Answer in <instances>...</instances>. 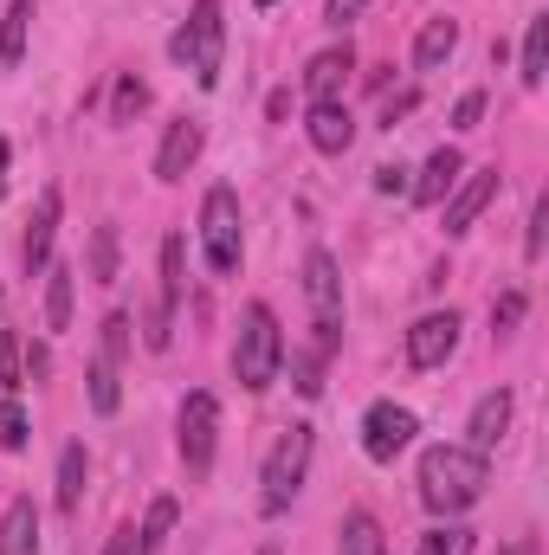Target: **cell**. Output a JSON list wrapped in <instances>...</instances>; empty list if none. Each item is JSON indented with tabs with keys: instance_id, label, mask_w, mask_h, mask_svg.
<instances>
[{
	"instance_id": "20",
	"label": "cell",
	"mask_w": 549,
	"mask_h": 555,
	"mask_svg": "<svg viewBox=\"0 0 549 555\" xmlns=\"http://www.w3.org/2000/svg\"><path fill=\"white\" fill-rule=\"evenodd\" d=\"M544 72H549V13H537L524 26V65H518L524 91H544Z\"/></svg>"
},
{
	"instance_id": "43",
	"label": "cell",
	"mask_w": 549,
	"mask_h": 555,
	"mask_svg": "<svg viewBox=\"0 0 549 555\" xmlns=\"http://www.w3.org/2000/svg\"><path fill=\"white\" fill-rule=\"evenodd\" d=\"M259 7H278V0H259Z\"/></svg>"
},
{
	"instance_id": "30",
	"label": "cell",
	"mask_w": 549,
	"mask_h": 555,
	"mask_svg": "<svg viewBox=\"0 0 549 555\" xmlns=\"http://www.w3.org/2000/svg\"><path fill=\"white\" fill-rule=\"evenodd\" d=\"M291 382H297V395H304V401H310V395H323V356H317V349L291 356Z\"/></svg>"
},
{
	"instance_id": "26",
	"label": "cell",
	"mask_w": 549,
	"mask_h": 555,
	"mask_svg": "<svg viewBox=\"0 0 549 555\" xmlns=\"http://www.w3.org/2000/svg\"><path fill=\"white\" fill-rule=\"evenodd\" d=\"M85 382H91V408H98V414H117V401H124V388H117V362H111V356H98Z\"/></svg>"
},
{
	"instance_id": "36",
	"label": "cell",
	"mask_w": 549,
	"mask_h": 555,
	"mask_svg": "<svg viewBox=\"0 0 549 555\" xmlns=\"http://www.w3.org/2000/svg\"><path fill=\"white\" fill-rule=\"evenodd\" d=\"M0 388H20V349L0 336Z\"/></svg>"
},
{
	"instance_id": "34",
	"label": "cell",
	"mask_w": 549,
	"mask_h": 555,
	"mask_svg": "<svg viewBox=\"0 0 549 555\" xmlns=\"http://www.w3.org/2000/svg\"><path fill=\"white\" fill-rule=\"evenodd\" d=\"M124 349H130V317L117 310V317H104V349H98V356H111V362H117Z\"/></svg>"
},
{
	"instance_id": "3",
	"label": "cell",
	"mask_w": 549,
	"mask_h": 555,
	"mask_svg": "<svg viewBox=\"0 0 549 555\" xmlns=\"http://www.w3.org/2000/svg\"><path fill=\"white\" fill-rule=\"evenodd\" d=\"M168 52H175V65L194 72V85L214 91L220 85V59H227V13H220V0H194V20L175 26Z\"/></svg>"
},
{
	"instance_id": "29",
	"label": "cell",
	"mask_w": 549,
	"mask_h": 555,
	"mask_svg": "<svg viewBox=\"0 0 549 555\" xmlns=\"http://www.w3.org/2000/svg\"><path fill=\"white\" fill-rule=\"evenodd\" d=\"M91 278H98V284L117 278V227H98V233H91Z\"/></svg>"
},
{
	"instance_id": "23",
	"label": "cell",
	"mask_w": 549,
	"mask_h": 555,
	"mask_svg": "<svg viewBox=\"0 0 549 555\" xmlns=\"http://www.w3.org/2000/svg\"><path fill=\"white\" fill-rule=\"evenodd\" d=\"M85 472H91V465H85V446L72 439V446L59 452V511H78V504H85Z\"/></svg>"
},
{
	"instance_id": "6",
	"label": "cell",
	"mask_w": 549,
	"mask_h": 555,
	"mask_svg": "<svg viewBox=\"0 0 549 555\" xmlns=\"http://www.w3.org/2000/svg\"><path fill=\"white\" fill-rule=\"evenodd\" d=\"M304 297H310V317H317V356H330L343 343V278H336L330 253L304 259Z\"/></svg>"
},
{
	"instance_id": "31",
	"label": "cell",
	"mask_w": 549,
	"mask_h": 555,
	"mask_svg": "<svg viewBox=\"0 0 549 555\" xmlns=\"http://www.w3.org/2000/svg\"><path fill=\"white\" fill-rule=\"evenodd\" d=\"M26 439H33V433H26L20 401H7V408H0V452H26Z\"/></svg>"
},
{
	"instance_id": "35",
	"label": "cell",
	"mask_w": 549,
	"mask_h": 555,
	"mask_svg": "<svg viewBox=\"0 0 549 555\" xmlns=\"http://www.w3.org/2000/svg\"><path fill=\"white\" fill-rule=\"evenodd\" d=\"M478 117H485V91H465L452 104V130H478Z\"/></svg>"
},
{
	"instance_id": "11",
	"label": "cell",
	"mask_w": 549,
	"mask_h": 555,
	"mask_svg": "<svg viewBox=\"0 0 549 555\" xmlns=\"http://www.w3.org/2000/svg\"><path fill=\"white\" fill-rule=\"evenodd\" d=\"M491 201H498V168H465V175H459V188L439 201V207H446V233H465Z\"/></svg>"
},
{
	"instance_id": "24",
	"label": "cell",
	"mask_w": 549,
	"mask_h": 555,
	"mask_svg": "<svg viewBox=\"0 0 549 555\" xmlns=\"http://www.w3.org/2000/svg\"><path fill=\"white\" fill-rule=\"evenodd\" d=\"M26 26H33V0H13L7 20H0V65H20L26 59Z\"/></svg>"
},
{
	"instance_id": "25",
	"label": "cell",
	"mask_w": 549,
	"mask_h": 555,
	"mask_svg": "<svg viewBox=\"0 0 549 555\" xmlns=\"http://www.w3.org/2000/svg\"><path fill=\"white\" fill-rule=\"evenodd\" d=\"M175 517H181V504H175V498H155V504H149V517H142V530H137V555L162 550V543H168V530H175Z\"/></svg>"
},
{
	"instance_id": "12",
	"label": "cell",
	"mask_w": 549,
	"mask_h": 555,
	"mask_svg": "<svg viewBox=\"0 0 549 555\" xmlns=\"http://www.w3.org/2000/svg\"><path fill=\"white\" fill-rule=\"evenodd\" d=\"M349 72H356V52H349V39H343V46H330V52H317V59L304 65V98H310V104H336L343 85H349Z\"/></svg>"
},
{
	"instance_id": "27",
	"label": "cell",
	"mask_w": 549,
	"mask_h": 555,
	"mask_svg": "<svg viewBox=\"0 0 549 555\" xmlns=\"http://www.w3.org/2000/svg\"><path fill=\"white\" fill-rule=\"evenodd\" d=\"M420 555H472V530L465 524H439L420 537Z\"/></svg>"
},
{
	"instance_id": "18",
	"label": "cell",
	"mask_w": 549,
	"mask_h": 555,
	"mask_svg": "<svg viewBox=\"0 0 549 555\" xmlns=\"http://www.w3.org/2000/svg\"><path fill=\"white\" fill-rule=\"evenodd\" d=\"M452 52H459V20H426L420 39H413V65L420 72H439Z\"/></svg>"
},
{
	"instance_id": "9",
	"label": "cell",
	"mask_w": 549,
	"mask_h": 555,
	"mask_svg": "<svg viewBox=\"0 0 549 555\" xmlns=\"http://www.w3.org/2000/svg\"><path fill=\"white\" fill-rule=\"evenodd\" d=\"M181 259H188V240H181V233H168V240H162V291H155V310H149V323H142V343H149V349H168V336H175Z\"/></svg>"
},
{
	"instance_id": "39",
	"label": "cell",
	"mask_w": 549,
	"mask_h": 555,
	"mask_svg": "<svg viewBox=\"0 0 549 555\" xmlns=\"http://www.w3.org/2000/svg\"><path fill=\"white\" fill-rule=\"evenodd\" d=\"M104 555H137V530H117V537H111V550Z\"/></svg>"
},
{
	"instance_id": "13",
	"label": "cell",
	"mask_w": 549,
	"mask_h": 555,
	"mask_svg": "<svg viewBox=\"0 0 549 555\" xmlns=\"http://www.w3.org/2000/svg\"><path fill=\"white\" fill-rule=\"evenodd\" d=\"M459 175H465V155L452 149V142H439L433 155H426V168H420V181H408V194L420 207H439L452 188H459Z\"/></svg>"
},
{
	"instance_id": "41",
	"label": "cell",
	"mask_w": 549,
	"mask_h": 555,
	"mask_svg": "<svg viewBox=\"0 0 549 555\" xmlns=\"http://www.w3.org/2000/svg\"><path fill=\"white\" fill-rule=\"evenodd\" d=\"M498 555H537V543L524 537V543H505V550H498Z\"/></svg>"
},
{
	"instance_id": "17",
	"label": "cell",
	"mask_w": 549,
	"mask_h": 555,
	"mask_svg": "<svg viewBox=\"0 0 549 555\" xmlns=\"http://www.w3.org/2000/svg\"><path fill=\"white\" fill-rule=\"evenodd\" d=\"M39 550V511L33 498H13L7 517H0V555H33Z\"/></svg>"
},
{
	"instance_id": "2",
	"label": "cell",
	"mask_w": 549,
	"mask_h": 555,
	"mask_svg": "<svg viewBox=\"0 0 549 555\" xmlns=\"http://www.w3.org/2000/svg\"><path fill=\"white\" fill-rule=\"evenodd\" d=\"M278 362H284V336H278L272 304H246L240 310V343H233V375L246 395H266L278 382Z\"/></svg>"
},
{
	"instance_id": "32",
	"label": "cell",
	"mask_w": 549,
	"mask_h": 555,
	"mask_svg": "<svg viewBox=\"0 0 549 555\" xmlns=\"http://www.w3.org/2000/svg\"><path fill=\"white\" fill-rule=\"evenodd\" d=\"M518 323H524V291H505V297L491 304V330H498V336H511Z\"/></svg>"
},
{
	"instance_id": "21",
	"label": "cell",
	"mask_w": 549,
	"mask_h": 555,
	"mask_svg": "<svg viewBox=\"0 0 549 555\" xmlns=\"http://www.w3.org/2000/svg\"><path fill=\"white\" fill-rule=\"evenodd\" d=\"M336 555H388L382 524H375L369 511H349V517H343V543H336Z\"/></svg>"
},
{
	"instance_id": "7",
	"label": "cell",
	"mask_w": 549,
	"mask_h": 555,
	"mask_svg": "<svg viewBox=\"0 0 549 555\" xmlns=\"http://www.w3.org/2000/svg\"><path fill=\"white\" fill-rule=\"evenodd\" d=\"M214 439H220V401H214L207 388H194V395L181 401V433H175L181 465H188V472H207V465H214Z\"/></svg>"
},
{
	"instance_id": "4",
	"label": "cell",
	"mask_w": 549,
	"mask_h": 555,
	"mask_svg": "<svg viewBox=\"0 0 549 555\" xmlns=\"http://www.w3.org/2000/svg\"><path fill=\"white\" fill-rule=\"evenodd\" d=\"M310 426H291L284 439L272 446V459H266V491H259V504H266V517H278V511H291V498L304 491V472H310Z\"/></svg>"
},
{
	"instance_id": "38",
	"label": "cell",
	"mask_w": 549,
	"mask_h": 555,
	"mask_svg": "<svg viewBox=\"0 0 549 555\" xmlns=\"http://www.w3.org/2000/svg\"><path fill=\"white\" fill-rule=\"evenodd\" d=\"M362 7H369V0H330V26H349Z\"/></svg>"
},
{
	"instance_id": "42",
	"label": "cell",
	"mask_w": 549,
	"mask_h": 555,
	"mask_svg": "<svg viewBox=\"0 0 549 555\" xmlns=\"http://www.w3.org/2000/svg\"><path fill=\"white\" fill-rule=\"evenodd\" d=\"M7 162H13V149H7V137H0V194H7Z\"/></svg>"
},
{
	"instance_id": "1",
	"label": "cell",
	"mask_w": 549,
	"mask_h": 555,
	"mask_svg": "<svg viewBox=\"0 0 549 555\" xmlns=\"http://www.w3.org/2000/svg\"><path fill=\"white\" fill-rule=\"evenodd\" d=\"M485 485H491L485 452H472V446H426L420 452V504L426 511L459 517V511H472L485 498Z\"/></svg>"
},
{
	"instance_id": "8",
	"label": "cell",
	"mask_w": 549,
	"mask_h": 555,
	"mask_svg": "<svg viewBox=\"0 0 549 555\" xmlns=\"http://www.w3.org/2000/svg\"><path fill=\"white\" fill-rule=\"evenodd\" d=\"M413 433H420V420L413 408H395V401H375L369 414H362V452L375 459V465H395L401 452L413 446Z\"/></svg>"
},
{
	"instance_id": "33",
	"label": "cell",
	"mask_w": 549,
	"mask_h": 555,
	"mask_svg": "<svg viewBox=\"0 0 549 555\" xmlns=\"http://www.w3.org/2000/svg\"><path fill=\"white\" fill-rule=\"evenodd\" d=\"M544 240H549V194H537V207H531V233H524V253L544 259Z\"/></svg>"
},
{
	"instance_id": "22",
	"label": "cell",
	"mask_w": 549,
	"mask_h": 555,
	"mask_svg": "<svg viewBox=\"0 0 549 555\" xmlns=\"http://www.w3.org/2000/svg\"><path fill=\"white\" fill-rule=\"evenodd\" d=\"M46 330H72V266H46Z\"/></svg>"
},
{
	"instance_id": "28",
	"label": "cell",
	"mask_w": 549,
	"mask_h": 555,
	"mask_svg": "<svg viewBox=\"0 0 549 555\" xmlns=\"http://www.w3.org/2000/svg\"><path fill=\"white\" fill-rule=\"evenodd\" d=\"M142 104H149V85H142L137 72H124V78H117V98H111V124H130Z\"/></svg>"
},
{
	"instance_id": "16",
	"label": "cell",
	"mask_w": 549,
	"mask_h": 555,
	"mask_svg": "<svg viewBox=\"0 0 549 555\" xmlns=\"http://www.w3.org/2000/svg\"><path fill=\"white\" fill-rule=\"evenodd\" d=\"M310 149H323V155H343L349 142H356V124H349V111L343 104H310Z\"/></svg>"
},
{
	"instance_id": "15",
	"label": "cell",
	"mask_w": 549,
	"mask_h": 555,
	"mask_svg": "<svg viewBox=\"0 0 549 555\" xmlns=\"http://www.w3.org/2000/svg\"><path fill=\"white\" fill-rule=\"evenodd\" d=\"M194 155H201V124H168V137H162V149H155V175L162 181H181L188 168H194Z\"/></svg>"
},
{
	"instance_id": "37",
	"label": "cell",
	"mask_w": 549,
	"mask_h": 555,
	"mask_svg": "<svg viewBox=\"0 0 549 555\" xmlns=\"http://www.w3.org/2000/svg\"><path fill=\"white\" fill-rule=\"evenodd\" d=\"M375 188H382V194H408V168H382Z\"/></svg>"
},
{
	"instance_id": "14",
	"label": "cell",
	"mask_w": 549,
	"mask_h": 555,
	"mask_svg": "<svg viewBox=\"0 0 549 555\" xmlns=\"http://www.w3.org/2000/svg\"><path fill=\"white\" fill-rule=\"evenodd\" d=\"M59 188H46L39 194V207H33V227H26V272H46L52 266V233H59Z\"/></svg>"
},
{
	"instance_id": "10",
	"label": "cell",
	"mask_w": 549,
	"mask_h": 555,
	"mask_svg": "<svg viewBox=\"0 0 549 555\" xmlns=\"http://www.w3.org/2000/svg\"><path fill=\"white\" fill-rule=\"evenodd\" d=\"M452 349H459V317H452V310H433V317H420L408 330V362L413 369H446Z\"/></svg>"
},
{
	"instance_id": "5",
	"label": "cell",
	"mask_w": 549,
	"mask_h": 555,
	"mask_svg": "<svg viewBox=\"0 0 549 555\" xmlns=\"http://www.w3.org/2000/svg\"><path fill=\"white\" fill-rule=\"evenodd\" d=\"M201 246H207V266L220 278L240 272V194L233 188H207V201H201Z\"/></svg>"
},
{
	"instance_id": "40",
	"label": "cell",
	"mask_w": 549,
	"mask_h": 555,
	"mask_svg": "<svg viewBox=\"0 0 549 555\" xmlns=\"http://www.w3.org/2000/svg\"><path fill=\"white\" fill-rule=\"evenodd\" d=\"M408 111H413V91H408V98H395V104H388V111H382V124H388V130H395V117H408Z\"/></svg>"
},
{
	"instance_id": "19",
	"label": "cell",
	"mask_w": 549,
	"mask_h": 555,
	"mask_svg": "<svg viewBox=\"0 0 549 555\" xmlns=\"http://www.w3.org/2000/svg\"><path fill=\"white\" fill-rule=\"evenodd\" d=\"M505 433H511V395L498 388V395H485V401L472 408V452H491Z\"/></svg>"
}]
</instances>
